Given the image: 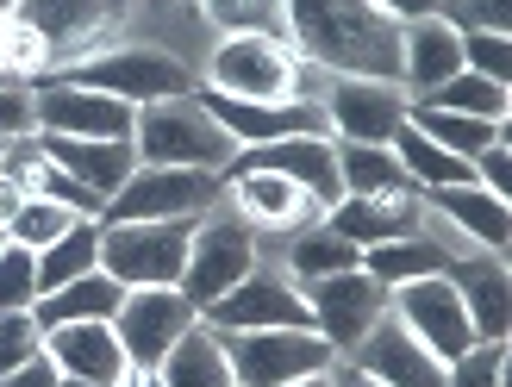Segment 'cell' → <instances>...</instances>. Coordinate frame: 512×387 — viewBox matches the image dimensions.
<instances>
[{"mask_svg": "<svg viewBox=\"0 0 512 387\" xmlns=\"http://www.w3.org/2000/svg\"><path fill=\"white\" fill-rule=\"evenodd\" d=\"M69 225H82V213H69L63 200H44V194H25V206L13 213L7 225V244H25V250H44V244H57Z\"/></svg>", "mask_w": 512, "mask_h": 387, "instance_id": "cell-34", "label": "cell"}, {"mask_svg": "<svg viewBox=\"0 0 512 387\" xmlns=\"http://www.w3.org/2000/svg\"><path fill=\"white\" fill-rule=\"evenodd\" d=\"M232 169H275V175H288L294 188H306L319 206L344 200L331 132H300V138H281V144H250V150H238V157H232Z\"/></svg>", "mask_w": 512, "mask_h": 387, "instance_id": "cell-19", "label": "cell"}, {"mask_svg": "<svg viewBox=\"0 0 512 387\" xmlns=\"http://www.w3.org/2000/svg\"><path fill=\"white\" fill-rule=\"evenodd\" d=\"M456 69H463V32L450 19L431 13V19L400 25V88H406V100H425Z\"/></svg>", "mask_w": 512, "mask_h": 387, "instance_id": "cell-22", "label": "cell"}, {"mask_svg": "<svg viewBox=\"0 0 512 387\" xmlns=\"http://www.w3.org/2000/svg\"><path fill=\"white\" fill-rule=\"evenodd\" d=\"M331 150H338V188L344 194H406L413 188L388 144H338L331 138Z\"/></svg>", "mask_w": 512, "mask_h": 387, "instance_id": "cell-30", "label": "cell"}, {"mask_svg": "<svg viewBox=\"0 0 512 387\" xmlns=\"http://www.w3.org/2000/svg\"><path fill=\"white\" fill-rule=\"evenodd\" d=\"M331 387H381V381H375V375H363L356 363H344V356H338V363H331Z\"/></svg>", "mask_w": 512, "mask_h": 387, "instance_id": "cell-46", "label": "cell"}, {"mask_svg": "<svg viewBox=\"0 0 512 387\" xmlns=\"http://www.w3.org/2000/svg\"><path fill=\"white\" fill-rule=\"evenodd\" d=\"M207 13L225 32H263V38H288L281 32V0H207Z\"/></svg>", "mask_w": 512, "mask_h": 387, "instance_id": "cell-36", "label": "cell"}, {"mask_svg": "<svg viewBox=\"0 0 512 387\" xmlns=\"http://www.w3.org/2000/svg\"><path fill=\"white\" fill-rule=\"evenodd\" d=\"M450 263H456V256L431 238L425 225L413 231V238H388V244L363 250V275H375L381 288H400V281H419V275H444Z\"/></svg>", "mask_w": 512, "mask_h": 387, "instance_id": "cell-27", "label": "cell"}, {"mask_svg": "<svg viewBox=\"0 0 512 387\" xmlns=\"http://www.w3.org/2000/svg\"><path fill=\"white\" fill-rule=\"evenodd\" d=\"M256 263H263V238H256L232 206L219 200L213 213L194 219V244H188V263H182V281H175V288H182L200 313H207V306L219 294H232Z\"/></svg>", "mask_w": 512, "mask_h": 387, "instance_id": "cell-5", "label": "cell"}, {"mask_svg": "<svg viewBox=\"0 0 512 387\" xmlns=\"http://www.w3.org/2000/svg\"><path fill=\"white\" fill-rule=\"evenodd\" d=\"M419 125V132L431 138V144H444L450 157H463V163H475L488 144H500L506 138V125H494V119H475V113H444V107H413L406 113Z\"/></svg>", "mask_w": 512, "mask_h": 387, "instance_id": "cell-31", "label": "cell"}, {"mask_svg": "<svg viewBox=\"0 0 512 387\" xmlns=\"http://www.w3.org/2000/svg\"><path fill=\"white\" fill-rule=\"evenodd\" d=\"M44 350V325L32 313H0V375H13L19 363H32Z\"/></svg>", "mask_w": 512, "mask_h": 387, "instance_id": "cell-40", "label": "cell"}, {"mask_svg": "<svg viewBox=\"0 0 512 387\" xmlns=\"http://www.w3.org/2000/svg\"><path fill=\"white\" fill-rule=\"evenodd\" d=\"M225 200V182L207 169H157L138 163L119 182V194H107L100 225H125V219H200Z\"/></svg>", "mask_w": 512, "mask_h": 387, "instance_id": "cell-7", "label": "cell"}, {"mask_svg": "<svg viewBox=\"0 0 512 387\" xmlns=\"http://www.w3.org/2000/svg\"><path fill=\"white\" fill-rule=\"evenodd\" d=\"M325 225L338 231L344 244L369 250V244H388V238H413L425 225V200H419V188H406V194H344V200L325 206Z\"/></svg>", "mask_w": 512, "mask_h": 387, "instance_id": "cell-20", "label": "cell"}, {"mask_svg": "<svg viewBox=\"0 0 512 387\" xmlns=\"http://www.w3.org/2000/svg\"><path fill=\"white\" fill-rule=\"evenodd\" d=\"M344 363H356L363 375H375L381 387H444V375H450V363H438V356H431L394 313H381L369 325V338L356 344Z\"/></svg>", "mask_w": 512, "mask_h": 387, "instance_id": "cell-17", "label": "cell"}, {"mask_svg": "<svg viewBox=\"0 0 512 387\" xmlns=\"http://www.w3.org/2000/svg\"><path fill=\"white\" fill-rule=\"evenodd\" d=\"M463 69L512 88V38L506 32H463Z\"/></svg>", "mask_w": 512, "mask_h": 387, "instance_id": "cell-37", "label": "cell"}, {"mask_svg": "<svg viewBox=\"0 0 512 387\" xmlns=\"http://www.w3.org/2000/svg\"><path fill=\"white\" fill-rule=\"evenodd\" d=\"M0 150H7V144H0Z\"/></svg>", "mask_w": 512, "mask_h": 387, "instance_id": "cell-51", "label": "cell"}, {"mask_svg": "<svg viewBox=\"0 0 512 387\" xmlns=\"http://www.w3.org/2000/svg\"><path fill=\"white\" fill-rule=\"evenodd\" d=\"M438 19L456 32H506L512 38V0H438Z\"/></svg>", "mask_w": 512, "mask_h": 387, "instance_id": "cell-38", "label": "cell"}, {"mask_svg": "<svg viewBox=\"0 0 512 387\" xmlns=\"http://www.w3.org/2000/svg\"><path fill=\"white\" fill-rule=\"evenodd\" d=\"M19 206H25V188L0 175V238H7V225H13V213H19Z\"/></svg>", "mask_w": 512, "mask_h": 387, "instance_id": "cell-45", "label": "cell"}, {"mask_svg": "<svg viewBox=\"0 0 512 387\" xmlns=\"http://www.w3.org/2000/svg\"><path fill=\"white\" fill-rule=\"evenodd\" d=\"M325 132L338 144H394V132L406 125L413 100L400 82H356V75H331L319 94Z\"/></svg>", "mask_w": 512, "mask_h": 387, "instance_id": "cell-12", "label": "cell"}, {"mask_svg": "<svg viewBox=\"0 0 512 387\" xmlns=\"http://www.w3.org/2000/svg\"><path fill=\"white\" fill-rule=\"evenodd\" d=\"M444 275L456 281V294H463V313L475 325V338L481 344H506V331H512V275H506V256L463 250Z\"/></svg>", "mask_w": 512, "mask_h": 387, "instance_id": "cell-21", "label": "cell"}, {"mask_svg": "<svg viewBox=\"0 0 512 387\" xmlns=\"http://www.w3.org/2000/svg\"><path fill=\"white\" fill-rule=\"evenodd\" d=\"M219 182H225V206H232L256 238H294L313 219H325V206L275 169H225Z\"/></svg>", "mask_w": 512, "mask_h": 387, "instance_id": "cell-14", "label": "cell"}, {"mask_svg": "<svg viewBox=\"0 0 512 387\" xmlns=\"http://www.w3.org/2000/svg\"><path fill=\"white\" fill-rule=\"evenodd\" d=\"M225 356H232V381L238 387H281V381H300V375H319L338 363L313 325H281V331H219Z\"/></svg>", "mask_w": 512, "mask_h": 387, "instance_id": "cell-9", "label": "cell"}, {"mask_svg": "<svg viewBox=\"0 0 512 387\" xmlns=\"http://www.w3.org/2000/svg\"><path fill=\"white\" fill-rule=\"evenodd\" d=\"M38 150H44V157L57 163L63 175H75L82 188H94L100 200L119 194V182L138 169L132 138H57V132H38Z\"/></svg>", "mask_w": 512, "mask_h": 387, "instance_id": "cell-23", "label": "cell"}, {"mask_svg": "<svg viewBox=\"0 0 512 387\" xmlns=\"http://www.w3.org/2000/svg\"><path fill=\"white\" fill-rule=\"evenodd\" d=\"M444 387H506V344H475L469 356H456Z\"/></svg>", "mask_w": 512, "mask_h": 387, "instance_id": "cell-39", "label": "cell"}, {"mask_svg": "<svg viewBox=\"0 0 512 387\" xmlns=\"http://www.w3.org/2000/svg\"><path fill=\"white\" fill-rule=\"evenodd\" d=\"M13 7H19V0H0V13H13Z\"/></svg>", "mask_w": 512, "mask_h": 387, "instance_id": "cell-50", "label": "cell"}, {"mask_svg": "<svg viewBox=\"0 0 512 387\" xmlns=\"http://www.w3.org/2000/svg\"><path fill=\"white\" fill-rule=\"evenodd\" d=\"M469 169H475V188H488V194L512 200V132H506L500 144H488V150H481V157H475Z\"/></svg>", "mask_w": 512, "mask_h": 387, "instance_id": "cell-42", "label": "cell"}, {"mask_svg": "<svg viewBox=\"0 0 512 387\" xmlns=\"http://www.w3.org/2000/svg\"><path fill=\"white\" fill-rule=\"evenodd\" d=\"M388 313L413 331V338L438 356V363H456V356H469V350L481 344L450 275H419V281H400V288H388Z\"/></svg>", "mask_w": 512, "mask_h": 387, "instance_id": "cell-10", "label": "cell"}, {"mask_svg": "<svg viewBox=\"0 0 512 387\" xmlns=\"http://www.w3.org/2000/svg\"><path fill=\"white\" fill-rule=\"evenodd\" d=\"M7 25H13V13H0V44H7Z\"/></svg>", "mask_w": 512, "mask_h": 387, "instance_id": "cell-48", "label": "cell"}, {"mask_svg": "<svg viewBox=\"0 0 512 387\" xmlns=\"http://www.w3.org/2000/svg\"><path fill=\"white\" fill-rule=\"evenodd\" d=\"M194 244V219H125L100 225V269L119 288H175Z\"/></svg>", "mask_w": 512, "mask_h": 387, "instance_id": "cell-4", "label": "cell"}, {"mask_svg": "<svg viewBox=\"0 0 512 387\" xmlns=\"http://www.w3.org/2000/svg\"><path fill=\"white\" fill-rule=\"evenodd\" d=\"M281 32L300 63L325 75L400 82V25L369 0H281Z\"/></svg>", "mask_w": 512, "mask_h": 387, "instance_id": "cell-1", "label": "cell"}, {"mask_svg": "<svg viewBox=\"0 0 512 387\" xmlns=\"http://www.w3.org/2000/svg\"><path fill=\"white\" fill-rule=\"evenodd\" d=\"M13 13L50 44V63L63 75L75 63L100 57V50L125 44L119 32H125V19L138 13V0H19Z\"/></svg>", "mask_w": 512, "mask_h": 387, "instance_id": "cell-6", "label": "cell"}, {"mask_svg": "<svg viewBox=\"0 0 512 387\" xmlns=\"http://www.w3.org/2000/svg\"><path fill=\"white\" fill-rule=\"evenodd\" d=\"M63 82L94 88V94H113V100H125V107H157V100L194 94L200 75L175 57V50H157V44H113V50H100V57L63 69Z\"/></svg>", "mask_w": 512, "mask_h": 387, "instance_id": "cell-3", "label": "cell"}, {"mask_svg": "<svg viewBox=\"0 0 512 387\" xmlns=\"http://www.w3.org/2000/svg\"><path fill=\"white\" fill-rule=\"evenodd\" d=\"M213 331H281V325H313V313H306V294H300V281L288 269H269V263H256L232 294H219L207 313Z\"/></svg>", "mask_w": 512, "mask_h": 387, "instance_id": "cell-15", "label": "cell"}, {"mask_svg": "<svg viewBox=\"0 0 512 387\" xmlns=\"http://www.w3.org/2000/svg\"><path fill=\"white\" fill-rule=\"evenodd\" d=\"M32 107H38V132H57V138H132V119H138V107H125L113 94H94V88H75L63 75L32 88Z\"/></svg>", "mask_w": 512, "mask_h": 387, "instance_id": "cell-16", "label": "cell"}, {"mask_svg": "<svg viewBox=\"0 0 512 387\" xmlns=\"http://www.w3.org/2000/svg\"><path fill=\"white\" fill-rule=\"evenodd\" d=\"M394 157H400V169H406V182H413L419 194L425 188H456V182H475V169L463 163V157H450V150L444 144H431L425 132H419V125L413 119H406L400 125V132H394Z\"/></svg>", "mask_w": 512, "mask_h": 387, "instance_id": "cell-29", "label": "cell"}, {"mask_svg": "<svg viewBox=\"0 0 512 387\" xmlns=\"http://www.w3.org/2000/svg\"><path fill=\"white\" fill-rule=\"evenodd\" d=\"M57 387H94V381H69V375H63V381H57Z\"/></svg>", "mask_w": 512, "mask_h": 387, "instance_id": "cell-49", "label": "cell"}, {"mask_svg": "<svg viewBox=\"0 0 512 387\" xmlns=\"http://www.w3.org/2000/svg\"><path fill=\"white\" fill-rule=\"evenodd\" d=\"M94 269H100V219H82V225H69L57 244L38 250V294L63 288L75 275H94Z\"/></svg>", "mask_w": 512, "mask_h": 387, "instance_id": "cell-32", "label": "cell"}, {"mask_svg": "<svg viewBox=\"0 0 512 387\" xmlns=\"http://www.w3.org/2000/svg\"><path fill=\"white\" fill-rule=\"evenodd\" d=\"M157 381L163 387H238L232 381V356H225V338L207 319H200L194 331H182V344L157 363Z\"/></svg>", "mask_w": 512, "mask_h": 387, "instance_id": "cell-26", "label": "cell"}, {"mask_svg": "<svg viewBox=\"0 0 512 387\" xmlns=\"http://www.w3.org/2000/svg\"><path fill=\"white\" fill-rule=\"evenodd\" d=\"M356 263H363V250L344 244L325 219H313L306 231H294V238H281V269L294 281H325V275H344Z\"/></svg>", "mask_w": 512, "mask_h": 387, "instance_id": "cell-28", "label": "cell"}, {"mask_svg": "<svg viewBox=\"0 0 512 387\" xmlns=\"http://www.w3.org/2000/svg\"><path fill=\"white\" fill-rule=\"evenodd\" d=\"M419 200H425V213L438 219V225H450L469 250H494V256L512 250V200H500V194H488V188H475V182L425 188Z\"/></svg>", "mask_w": 512, "mask_h": 387, "instance_id": "cell-18", "label": "cell"}, {"mask_svg": "<svg viewBox=\"0 0 512 387\" xmlns=\"http://www.w3.org/2000/svg\"><path fill=\"white\" fill-rule=\"evenodd\" d=\"M300 294H306V313H313V331L338 356H350L369 338V325L388 313V288L375 275H363V263L344 275H325V281H300Z\"/></svg>", "mask_w": 512, "mask_h": 387, "instance_id": "cell-13", "label": "cell"}, {"mask_svg": "<svg viewBox=\"0 0 512 387\" xmlns=\"http://www.w3.org/2000/svg\"><path fill=\"white\" fill-rule=\"evenodd\" d=\"M38 306V250L0 238V313H32Z\"/></svg>", "mask_w": 512, "mask_h": 387, "instance_id": "cell-35", "label": "cell"}, {"mask_svg": "<svg viewBox=\"0 0 512 387\" xmlns=\"http://www.w3.org/2000/svg\"><path fill=\"white\" fill-rule=\"evenodd\" d=\"M281 387H331V369H319V375H300V381H281Z\"/></svg>", "mask_w": 512, "mask_h": 387, "instance_id": "cell-47", "label": "cell"}, {"mask_svg": "<svg viewBox=\"0 0 512 387\" xmlns=\"http://www.w3.org/2000/svg\"><path fill=\"white\" fill-rule=\"evenodd\" d=\"M119 300H125V288H119L107 269H94V275H75V281H63V288L38 294L32 319L44 331H57V325H113Z\"/></svg>", "mask_w": 512, "mask_h": 387, "instance_id": "cell-25", "label": "cell"}, {"mask_svg": "<svg viewBox=\"0 0 512 387\" xmlns=\"http://www.w3.org/2000/svg\"><path fill=\"white\" fill-rule=\"evenodd\" d=\"M294 75H300L294 44L263 32H225L207 57V88L232 100H294Z\"/></svg>", "mask_w": 512, "mask_h": 387, "instance_id": "cell-8", "label": "cell"}, {"mask_svg": "<svg viewBox=\"0 0 512 387\" xmlns=\"http://www.w3.org/2000/svg\"><path fill=\"white\" fill-rule=\"evenodd\" d=\"M132 150H138V163L207 169V175H225L238 157V144L225 138V125L200 107V94H175V100H157V107H138Z\"/></svg>", "mask_w": 512, "mask_h": 387, "instance_id": "cell-2", "label": "cell"}, {"mask_svg": "<svg viewBox=\"0 0 512 387\" xmlns=\"http://www.w3.org/2000/svg\"><path fill=\"white\" fill-rule=\"evenodd\" d=\"M194 325H200V306L182 288H125L119 313H113V338L132 369H157Z\"/></svg>", "mask_w": 512, "mask_h": 387, "instance_id": "cell-11", "label": "cell"}, {"mask_svg": "<svg viewBox=\"0 0 512 387\" xmlns=\"http://www.w3.org/2000/svg\"><path fill=\"white\" fill-rule=\"evenodd\" d=\"M32 132H38L32 88H25V82H7V88H0V144H13V138H32Z\"/></svg>", "mask_w": 512, "mask_h": 387, "instance_id": "cell-41", "label": "cell"}, {"mask_svg": "<svg viewBox=\"0 0 512 387\" xmlns=\"http://www.w3.org/2000/svg\"><path fill=\"white\" fill-rule=\"evenodd\" d=\"M413 107H444V113H475V119L506 125V119H512V94H506V82H488V75L456 69L450 82H438L425 100H413Z\"/></svg>", "mask_w": 512, "mask_h": 387, "instance_id": "cell-33", "label": "cell"}, {"mask_svg": "<svg viewBox=\"0 0 512 387\" xmlns=\"http://www.w3.org/2000/svg\"><path fill=\"white\" fill-rule=\"evenodd\" d=\"M57 381H63V375H57V363H50L44 350L32 356V363H19L13 375H0V387H57Z\"/></svg>", "mask_w": 512, "mask_h": 387, "instance_id": "cell-43", "label": "cell"}, {"mask_svg": "<svg viewBox=\"0 0 512 387\" xmlns=\"http://www.w3.org/2000/svg\"><path fill=\"white\" fill-rule=\"evenodd\" d=\"M44 356L57 363V375L94 381V387H119L125 369H132L113 338V325H57V331H44Z\"/></svg>", "mask_w": 512, "mask_h": 387, "instance_id": "cell-24", "label": "cell"}, {"mask_svg": "<svg viewBox=\"0 0 512 387\" xmlns=\"http://www.w3.org/2000/svg\"><path fill=\"white\" fill-rule=\"evenodd\" d=\"M375 13H388L394 25H413V19H431L438 13V0H369Z\"/></svg>", "mask_w": 512, "mask_h": 387, "instance_id": "cell-44", "label": "cell"}]
</instances>
